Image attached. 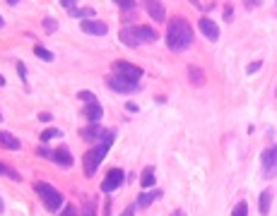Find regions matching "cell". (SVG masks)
Returning <instances> with one entry per match:
<instances>
[{"instance_id": "1", "label": "cell", "mask_w": 277, "mask_h": 216, "mask_svg": "<svg viewBox=\"0 0 277 216\" xmlns=\"http://www.w3.org/2000/svg\"><path fill=\"white\" fill-rule=\"evenodd\" d=\"M190 43H193V29L186 22V17H171L169 27H166V46L169 51H186Z\"/></svg>"}, {"instance_id": "2", "label": "cell", "mask_w": 277, "mask_h": 216, "mask_svg": "<svg viewBox=\"0 0 277 216\" xmlns=\"http://www.w3.org/2000/svg\"><path fill=\"white\" fill-rule=\"evenodd\" d=\"M113 137H116V132H109V135H106V137H104L97 147H92V149L85 151V156H82V168H85V175H94V173H97L99 163L104 161L106 151H109L111 144H113Z\"/></svg>"}, {"instance_id": "3", "label": "cell", "mask_w": 277, "mask_h": 216, "mask_svg": "<svg viewBox=\"0 0 277 216\" xmlns=\"http://www.w3.org/2000/svg\"><path fill=\"white\" fill-rule=\"evenodd\" d=\"M34 192L41 197V204L48 209V211H58L63 206V194L55 190L53 185L48 183H34Z\"/></svg>"}, {"instance_id": "4", "label": "cell", "mask_w": 277, "mask_h": 216, "mask_svg": "<svg viewBox=\"0 0 277 216\" xmlns=\"http://www.w3.org/2000/svg\"><path fill=\"white\" fill-rule=\"evenodd\" d=\"M106 86L111 91H116V94H133V91L140 89L137 79H128V77H121V75H109L106 77Z\"/></svg>"}, {"instance_id": "5", "label": "cell", "mask_w": 277, "mask_h": 216, "mask_svg": "<svg viewBox=\"0 0 277 216\" xmlns=\"http://www.w3.org/2000/svg\"><path fill=\"white\" fill-rule=\"evenodd\" d=\"M260 168L265 178H275L277 175V144H270L263 154H260Z\"/></svg>"}, {"instance_id": "6", "label": "cell", "mask_w": 277, "mask_h": 216, "mask_svg": "<svg viewBox=\"0 0 277 216\" xmlns=\"http://www.w3.org/2000/svg\"><path fill=\"white\" fill-rule=\"evenodd\" d=\"M113 75H121V77H128V79H137V82H140L143 67L128 63V60H116V63H113Z\"/></svg>"}, {"instance_id": "7", "label": "cell", "mask_w": 277, "mask_h": 216, "mask_svg": "<svg viewBox=\"0 0 277 216\" xmlns=\"http://www.w3.org/2000/svg\"><path fill=\"white\" fill-rule=\"evenodd\" d=\"M123 180H125V173H123L121 168H111V171L106 173V178H104V183H101V192L109 194V192H113V190H118L123 185Z\"/></svg>"}, {"instance_id": "8", "label": "cell", "mask_w": 277, "mask_h": 216, "mask_svg": "<svg viewBox=\"0 0 277 216\" xmlns=\"http://www.w3.org/2000/svg\"><path fill=\"white\" fill-rule=\"evenodd\" d=\"M80 29L85 34H92V36H106L109 34V24L99 20H82L80 22Z\"/></svg>"}, {"instance_id": "9", "label": "cell", "mask_w": 277, "mask_h": 216, "mask_svg": "<svg viewBox=\"0 0 277 216\" xmlns=\"http://www.w3.org/2000/svg\"><path fill=\"white\" fill-rule=\"evenodd\" d=\"M198 29L207 41H217V39H220V27H217V22H212L210 17H200Z\"/></svg>"}, {"instance_id": "10", "label": "cell", "mask_w": 277, "mask_h": 216, "mask_svg": "<svg viewBox=\"0 0 277 216\" xmlns=\"http://www.w3.org/2000/svg\"><path fill=\"white\" fill-rule=\"evenodd\" d=\"M118 39H121L123 46H128V48H137L143 39H140V34H137V27H123L121 32H118Z\"/></svg>"}, {"instance_id": "11", "label": "cell", "mask_w": 277, "mask_h": 216, "mask_svg": "<svg viewBox=\"0 0 277 216\" xmlns=\"http://www.w3.org/2000/svg\"><path fill=\"white\" fill-rule=\"evenodd\" d=\"M106 135H109V132L101 128V125H92V123H89L87 128L80 130V137H82V140H87V142H101Z\"/></svg>"}, {"instance_id": "12", "label": "cell", "mask_w": 277, "mask_h": 216, "mask_svg": "<svg viewBox=\"0 0 277 216\" xmlns=\"http://www.w3.org/2000/svg\"><path fill=\"white\" fill-rule=\"evenodd\" d=\"M143 5H145V10H147V15L155 22H164L166 10H164V5H162V0H143Z\"/></svg>"}, {"instance_id": "13", "label": "cell", "mask_w": 277, "mask_h": 216, "mask_svg": "<svg viewBox=\"0 0 277 216\" xmlns=\"http://www.w3.org/2000/svg\"><path fill=\"white\" fill-rule=\"evenodd\" d=\"M51 161L58 163V166H63V168H70V166H73V154H70L67 147H58V149H53Z\"/></svg>"}, {"instance_id": "14", "label": "cell", "mask_w": 277, "mask_h": 216, "mask_svg": "<svg viewBox=\"0 0 277 216\" xmlns=\"http://www.w3.org/2000/svg\"><path fill=\"white\" fill-rule=\"evenodd\" d=\"M0 147H3V149H10V151H17L22 147V142L17 140L15 135H10V132H3V130H0Z\"/></svg>"}, {"instance_id": "15", "label": "cell", "mask_w": 277, "mask_h": 216, "mask_svg": "<svg viewBox=\"0 0 277 216\" xmlns=\"http://www.w3.org/2000/svg\"><path fill=\"white\" fill-rule=\"evenodd\" d=\"M159 197H162V190H152V192H147V190H145V192L137 197L135 206H140V209H147V206L152 204V202H157Z\"/></svg>"}, {"instance_id": "16", "label": "cell", "mask_w": 277, "mask_h": 216, "mask_svg": "<svg viewBox=\"0 0 277 216\" xmlns=\"http://www.w3.org/2000/svg\"><path fill=\"white\" fill-rule=\"evenodd\" d=\"M270 204H272V190H263L260 197H258V211H260V216L270 214Z\"/></svg>"}, {"instance_id": "17", "label": "cell", "mask_w": 277, "mask_h": 216, "mask_svg": "<svg viewBox=\"0 0 277 216\" xmlns=\"http://www.w3.org/2000/svg\"><path fill=\"white\" fill-rule=\"evenodd\" d=\"M85 116H87V123H92V125H99L101 116H104V108H101V103L87 106V108H85Z\"/></svg>"}, {"instance_id": "18", "label": "cell", "mask_w": 277, "mask_h": 216, "mask_svg": "<svg viewBox=\"0 0 277 216\" xmlns=\"http://www.w3.org/2000/svg\"><path fill=\"white\" fill-rule=\"evenodd\" d=\"M188 82L193 86H202V84H205V72L200 70L198 65H190V67H188Z\"/></svg>"}, {"instance_id": "19", "label": "cell", "mask_w": 277, "mask_h": 216, "mask_svg": "<svg viewBox=\"0 0 277 216\" xmlns=\"http://www.w3.org/2000/svg\"><path fill=\"white\" fill-rule=\"evenodd\" d=\"M157 183V178H155V166H147L143 173H140V185H143L145 190L147 187H152V185Z\"/></svg>"}, {"instance_id": "20", "label": "cell", "mask_w": 277, "mask_h": 216, "mask_svg": "<svg viewBox=\"0 0 277 216\" xmlns=\"http://www.w3.org/2000/svg\"><path fill=\"white\" fill-rule=\"evenodd\" d=\"M137 34H140V39H143V43H152L159 39V34L152 29V27H137Z\"/></svg>"}, {"instance_id": "21", "label": "cell", "mask_w": 277, "mask_h": 216, "mask_svg": "<svg viewBox=\"0 0 277 216\" xmlns=\"http://www.w3.org/2000/svg\"><path fill=\"white\" fill-rule=\"evenodd\" d=\"M70 15H73V17H80V20H92V17H94V8H75Z\"/></svg>"}, {"instance_id": "22", "label": "cell", "mask_w": 277, "mask_h": 216, "mask_svg": "<svg viewBox=\"0 0 277 216\" xmlns=\"http://www.w3.org/2000/svg\"><path fill=\"white\" fill-rule=\"evenodd\" d=\"M118 8H121L123 12H128V17H133V12H135V0H113Z\"/></svg>"}, {"instance_id": "23", "label": "cell", "mask_w": 277, "mask_h": 216, "mask_svg": "<svg viewBox=\"0 0 277 216\" xmlns=\"http://www.w3.org/2000/svg\"><path fill=\"white\" fill-rule=\"evenodd\" d=\"M78 96H80V101H85V106H94V103H99L97 94H92V91H80Z\"/></svg>"}, {"instance_id": "24", "label": "cell", "mask_w": 277, "mask_h": 216, "mask_svg": "<svg viewBox=\"0 0 277 216\" xmlns=\"http://www.w3.org/2000/svg\"><path fill=\"white\" fill-rule=\"evenodd\" d=\"M0 175H8V178H12V180H22L20 173L15 171V168H10V166H5V163H0Z\"/></svg>"}, {"instance_id": "25", "label": "cell", "mask_w": 277, "mask_h": 216, "mask_svg": "<svg viewBox=\"0 0 277 216\" xmlns=\"http://www.w3.org/2000/svg\"><path fill=\"white\" fill-rule=\"evenodd\" d=\"M60 135H63V132H60V130H55V128H48V130H44V132H41V142H48V140H53V137H60Z\"/></svg>"}, {"instance_id": "26", "label": "cell", "mask_w": 277, "mask_h": 216, "mask_svg": "<svg viewBox=\"0 0 277 216\" xmlns=\"http://www.w3.org/2000/svg\"><path fill=\"white\" fill-rule=\"evenodd\" d=\"M34 53H36V58H41V60H46V63H51V60H53V53H51V51H46V48H41V46H36V48H34Z\"/></svg>"}, {"instance_id": "27", "label": "cell", "mask_w": 277, "mask_h": 216, "mask_svg": "<svg viewBox=\"0 0 277 216\" xmlns=\"http://www.w3.org/2000/svg\"><path fill=\"white\" fill-rule=\"evenodd\" d=\"M232 216H248V204H246L244 199L239 202V204L234 206V211H232Z\"/></svg>"}, {"instance_id": "28", "label": "cell", "mask_w": 277, "mask_h": 216, "mask_svg": "<svg viewBox=\"0 0 277 216\" xmlns=\"http://www.w3.org/2000/svg\"><path fill=\"white\" fill-rule=\"evenodd\" d=\"M41 24H44V32H48V34L58 29V22H55V20H51V17H46V20L41 22Z\"/></svg>"}, {"instance_id": "29", "label": "cell", "mask_w": 277, "mask_h": 216, "mask_svg": "<svg viewBox=\"0 0 277 216\" xmlns=\"http://www.w3.org/2000/svg\"><path fill=\"white\" fill-rule=\"evenodd\" d=\"M80 216H94V202H92V199L85 202V209H82V214Z\"/></svg>"}, {"instance_id": "30", "label": "cell", "mask_w": 277, "mask_h": 216, "mask_svg": "<svg viewBox=\"0 0 277 216\" xmlns=\"http://www.w3.org/2000/svg\"><path fill=\"white\" fill-rule=\"evenodd\" d=\"M60 5L65 8V12H73L78 8V0H60Z\"/></svg>"}, {"instance_id": "31", "label": "cell", "mask_w": 277, "mask_h": 216, "mask_svg": "<svg viewBox=\"0 0 277 216\" xmlns=\"http://www.w3.org/2000/svg\"><path fill=\"white\" fill-rule=\"evenodd\" d=\"M260 67H263V63H260V60H253V63L248 65V75H255Z\"/></svg>"}, {"instance_id": "32", "label": "cell", "mask_w": 277, "mask_h": 216, "mask_svg": "<svg viewBox=\"0 0 277 216\" xmlns=\"http://www.w3.org/2000/svg\"><path fill=\"white\" fill-rule=\"evenodd\" d=\"M36 154H39V156H44V159H51V156H53V149H46V147H39V149H36Z\"/></svg>"}, {"instance_id": "33", "label": "cell", "mask_w": 277, "mask_h": 216, "mask_svg": "<svg viewBox=\"0 0 277 216\" xmlns=\"http://www.w3.org/2000/svg\"><path fill=\"white\" fill-rule=\"evenodd\" d=\"M190 5H193V8H195V10H210L212 5H202V3H200V0H188Z\"/></svg>"}, {"instance_id": "34", "label": "cell", "mask_w": 277, "mask_h": 216, "mask_svg": "<svg viewBox=\"0 0 277 216\" xmlns=\"http://www.w3.org/2000/svg\"><path fill=\"white\" fill-rule=\"evenodd\" d=\"M60 216H78V211H75V206H63V211H60Z\"/></svg>"}, {"instance_id": "35", "label": "cell", "mask_w": 277, "mask_h": 216, "mask_svg": "<svg viewBox=\"0 0 277 216\" xmlns=\"http://www.w3.org/2000/svg\"><path fill=\"white\" fill-rule=\"evenodd\" d=\"M17 72L22 77V82H27V67H24V63H17Z\"/></svg>"}, {"instance_id": "36", "label": "cell", "mask_w": 277, "mask_h": 216, "mask_svg": "<svg viewBox=\"0 0 277 216\" xmlns=\"http://www.w3.org/2000/svg\"><path fill=\"white\" fill-rule=\"evenodd\" d=\"M246 3V8H251V10H253V8H258V5H260V0H244Z\"/></svg>"}, {"instance_id": "37", "label": "cell", "mask_w": 277, "mask_h": 216, "mask_svg": "<svg viewBox=\"0 0 277 216\" xmlns=\"http://www.w3.org/2000/svg\"><path fill=\"white\" fill-rule=\"evenodd\" d=\"M133 214H135V206H128V209H125L121 216H133Z\"/></svg>"}, {"instance_id": "38", "label": "cell", "mask_w": 277, "mask_h": 216, "mask_svg": "<svg viewBox=\"0 0 277 216\" xmlns=\"http://www.w3.org/2000/svg\"><path fill=\"white\" fill-rule=\"evenodd\" d=\"M224 20H232V8L227 5V10H224Z\"/></svg>"}, {"instance_id": "39", "label": "cell", "mask_w": 277, "mask_h": 216, "mask_svg": "<svg viewBox=\"0 0 277 216\" xmlns=\"http://www.w3.org/2000/svg\"><path fill=\"white\" fill-rule=\"evenodd\" d=\"M39 120H44V123H48V120H51V116H48V113H41V116H39Z\"/></svg>"}, {"instance_id": "40", "label": "cell", "mask_w": 277, "mask_h": 216, "mask_svg": "<svg viewBox=\"0 0 277 216\" xmlns=\"http://www.w3.org/2000/svg\"><path fill=\"white\" fill-rule=\"evenodd\" d=\"M3 211H5V204H3V199H0V214H3Z\"/></svg>"}, {"instance_id": "41", "label": "cell", "mask_w": 277, "mask_h": 216, "mask_svg": "<svg viewBox=\"0 0 277 216\" xmlns=\"http://www.w3.org/2000/svg\"><path fill=\"white\" fill-rule=\"evenodd\" d=\"M17 3H20V0H8V5H17Z\"/></svg>"}, {"instance_id": "42", "label": "cell", "mask_w": 277, "mask_h": 216, "mask_svg": "<svg viewBox=\"0 0 277 216\" xmlns=\"http://www.w3.org/2000/svg\"><path fill=\"white\" fill-rule=\"evenodd\" d=\"M171 216H186V214H183V211H174V214H171Z\"/></svg>"}, {"instance_id": "43", "label": "cell", "mask_w": 277, "mask_h": 216, "mask_svg": "<svg viewBox=\"0 0 277 216\" xmlns=\"http://www.w3.org/2000/svg\"><path fill=\"white\" fill-rule=\"evenodd\" d=\"M0 86H5V77L0 75Z\"/></svg>"}, {"instance_id": "44", "label": "cell", "mask_w": 277, "mask_h": 216, "mask_svg": "<svg viewBox=\"0 0 277 216\" xmlns=\"http://www.w3.org/2000/svg\"><path fill=\"white\" fill-rule=\"evenodd\" d=\"M3 27H5V22H3V15H0V29H3Z\"/></svg>"}, {"instance_id": "45", "label": "cell", "mask_w": 277, "mask_h": 216, "mask_svg": "<svg viewBox=\"0 0 277 216\" xmlns=\"http://www.w3.org/2000/svg\"><path fill=\"white\" fill-rule=\"evenodd\" d=\"M0 120H3V113H0Z\"/></svg>"}]
</instances>
